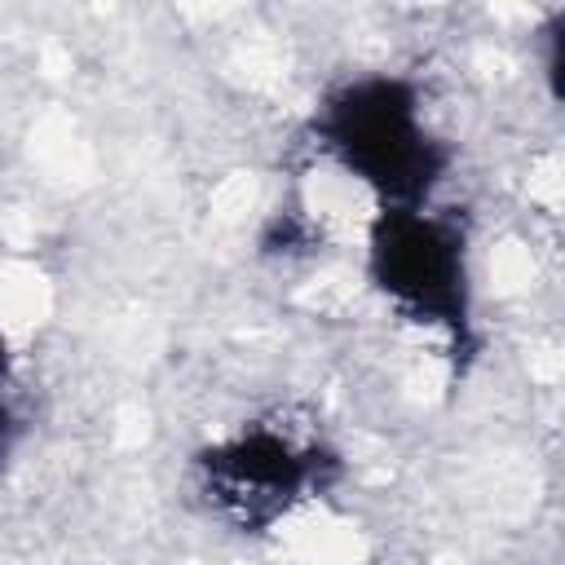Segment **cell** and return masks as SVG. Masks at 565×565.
Instances as JSON below:
<instances>
[{"label":"cell","mask_w":565,"mask_h":565,"mask_svg":"<svg viewBox=\"0 0 565 565\" xmlns=\"http://www.w3.org/2000/svg\"><path fill=\"white\" fill-rule=\"evenodd\" d=\"M322 132L362 181L393 199H415L441 163L415 119L411 88L397 79H366L344 88L327 106Z\"/></svg>","instance_id":"obj_1"},{"label":"cell","mask_w":565,"mask_h":565,"mask_svg":"<svg viewBox=\"0 0 565 565\" xmlns=\"http://www.w3.org/2000/svg\"><path fill=\"white\" fill-rule=\"evenodd\" d=\"M203 472H207L212 499L234 521L260 525L300 494V486L318 472V463L313 455L291 450L278 433H247L230 446L207 450Z\"/></svg>","instance_id":"obj_3"},{"label":"cell","mask_w":565,"mask_h":565,"mask_svg":"<svg viewBox=\"0 0 565 565\" xmlns=\"http://www.w3.org/2000/svg\"><path fill=\"white\" fill-rule=\"evenodd\" d=\"M9 437H13V415H9V406L0 402V459H4V450H9Z\"/></svg>","instance_id":"obj_4"},{"label":"cell","mask_w":565,"mask_h":565,"mask_svg":"<svg viewBox=\"0 0 565 565\" xmlns=\"http://www.w3.org/2000/svg\"><path fill=\"white\" fill-rule=\"evenodd\" d=\"M375 282L419 318L463 327V260L459 238L411 207L388 212L371 238Z\"/></svg>","instance_id":"obj_2"},{"label":"cell","mask_w":565,"mask_h":565,"mask_svg":"<svg viewBox=\"0 0 565 565\" xmlns=\"http://www.w3.org/2000/svg\"><path fill=\"white\" fill-rule=\"evenodd\" d=\"M0 375H4V340H0Z\"/></svg>","instance_id":"obj_5"}]
</instances>
